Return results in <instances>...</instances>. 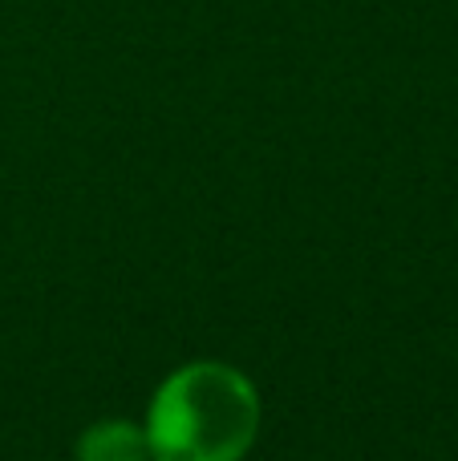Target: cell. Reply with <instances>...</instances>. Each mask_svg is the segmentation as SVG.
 <instances>
[{"instance_id": "6da1fadb", "label": "cell", "mask_w": 458, "mask_h": 461, "mask_svg": "<svg viewBox=\"0 0 458 461\" xmlns=\"http://www.w3.org/2000/svg\"><path fill=\"white\" fill-rule=\"evenodd\" d=\"M256 425L260 401L248 376L227 365H191L154 393L146 446L159 461H240Z\"/></svg>"}, {"instance_id": "7a4b0ae2", "label": "cell", "mask_w": 458, "mask_h": 461, "mask_svg": "<svg viewBox=\"0 0 458 461\" xmlns=\"http://www.w3.org/2000/svg\"><path fill=\"white\" fill-rule=\"evenodd\" d=\"M151 446H146V433L130 421H105L81 438L78 457L81 461H146Z\"/></svg>"}]
</instances>
